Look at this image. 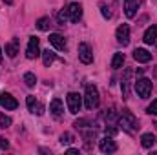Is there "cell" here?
Returning a JSON list of instances; mask_svg holds the SVG:
<instances>
[{"label":"cell","mask_w":157,"mask_h":155,"mask_svg":"<svg viewBox=\"0 0 157 155\" xmlns=\"http://www.w3.org/2000/svg\"><path fill=\"white\" fill-rule=\"evenodd\" d=\"M155 128H157V124H155Z\"/></svg>","instance_id":"cell-35"},{"label":"cell","mask_w":157,"mask_h":155,"mask_svg":"<svg viewBox=\"0 0 157 155\" xmlns=\"http://www.w3.org/2000/svg\"><path fill=\"white\" fill-rule=\"evenodd\" d=\"M86 124H90V120L88 119H78V120H75V128H86Z\"/></svg>","instance_id":"cell-29"},{"label":"cell","mask_w":157,"mask_h":155,"mask_svg":"<svg viewBox=\"0 0 157 155\" xmlns=\"http://www.w3.org/2000/svg\"><path fill=\"white\" fill-rule=\"evenodd\" d=\"M115 39H117V42L122 44V46H128V44H130V26H128V24L119 26L117 31H115Z\"/></svg>","instance_id":"cell-8"},{"label":"cell","mask_w":157,"mask_h":155,"mask_svg":"<svg viewBox=\"0 0 157 155\" xmlns=\"http://www.w3.org/2000/svg\"><path fill=\"white\" fill-rule=\"evenodd\" d=\"M24 82H26L28 88H33V86L37 84V77H35V73H31V71L24 73Z\"/></svg>","instance_id":"cell-21"},{"label":"cell","mask_w":157,"mask_h":155,"mask_svg":"<svg viewBox=\"0 0 157 155\" xmlns=\"http://www.w3.org/2000/svg\"><path fill=\"white\" fill-rule=\"evenodd\" d=\"M60 142H62V144H71V142H73V135L68 133V131L62 133V135H60Z\"/></svg>","instance_id":"cell-26"},{"label":"cell","mask_w":157,"mask_h":155,"mask_svg":"<svg viewBox=\"0 0 157 155\" xmlns=\"http://www.w3.org/2000/svg\"><path fill=\"white\" fill-rule=\"evenodd\" d=\"M101 13H102V17H104V18H110V17H112L110 7H108L106 4H101Z\"/></svg>","instance_id":"cell-27"},{"label":"cell","mask_w":157,"mask_h":155,"mask_svg":"<svg viewBox=\"0 0 157 155\" xmlns=\"http://www.w3.org/2000/svg\"><path fill=\"white\" fill-rule=\"evenodd\" d=\"M66 11H68V17H70L71 22H78V20L82 18V6H80L78 2H71V4H68Z\"/></svg>","instance_id":"cell-7"},{"label":"cell","mask_w":157,"mask_h":155,"mask_svg":"<svg viewBox=\"0 0 157 155\" xmlns=\"http://www.w3.org/2000/svg\"><path fill=\"white\" fill-rule=\"evenodd\" d=\"M0 62H2V47H0Z\"/></svg>","instance_id":"cell-34"},{"label":"cell","mask_w":157,"mask_h":155,"mask_svg":"<svg viewBox=\"0 0 157 155\" xmlns=\"http://www.w3.org/2000/svg\"><path fill=\"white\" fill-rule=\"evenodd\" d=\"M115 120H119L117 112H115V110H110V112L106 113V122H108V126H115Z\"/></svg>","instance_id":"cell-23"},{"label":"cell","mask_w":157,"mask_h":155,"mask_svg":"<svg viewBox=\"0 0 157 155\" xmlns=\"http://www.w3.org/2000/svg\"><path fill=\"white\" fill-rule=\"evenodd\" d=\"M39 44H40V40L37 39V37H29L28 47H26V57H28L29 60H33V59H37L39 55H42V51H40Z\"/></svg>","instance_id":"cell-5"},{"label":"cell","mask_w":157,"mask_h":155,"mask_svg":"<svg viewBox=\"0 0 157 155\" xmlns=\"http://www.w3.org/2000/svg\"><path fill=\"white\" fill-rule=\"evenodd\" d=\"M133 59H135L137 62H141V64H146V62L152 60V53H150L148 49H144V47H137V49L133 51Z\"/></svg>","instance_id":"cell-11"},{"label":"cell","mask_w":157,"mask_h":155,"mask_svg":"<svg viewBox=\"0 0 157 155\" xmlns=\"http://www.w3.org/2000/svg\"><path fill=\"white\" fill-rule=\"evenodd\" d=\"M141 144H143V148L150 150V148L155 144V137H154V133H143V135H141Z\"/></svg>","instance_id":"cell-18"},{"label":"cell","mask_w":157,"mask_h":155,"mask_svg":"<svg viewBox=\"0 0 157 155\" xmlns=\"http://www.w3.org/2000/svg\"><path fill=\"white\" fill-rule=\"evenodd\" d=\"M117 122H119V126H121L126 133H133V131L139 130V122H137L135 115H133L132 112H128V110H124V112L119 115Z\"/></svg>","instance_id":"cell-1"},{"label":"cell","mask_w":157,"mask_h":155,"mask_svg":"<svg viewBox=\"0 0 157 155\" xmlns=\"http://www.w3.org/2000/svg\"><path fill=\"white\" fill-rule=\"evenodd\" d=\"M143 40H144L146 44H155L157 42V26H150V28L144 31Z\"/></svg>","instance_id":"cell-16"},{"label":"cell","mask_w":157,"mask_h":155,"mask_svg":"<svg viewBox=\"0 0 157 155\" xmlns=\"http://www.w3.org/2000/svg\"><path fill=\"white\" fill-rule=\"evenodd\" d=\"M99 148H101L102 153H113V152H117V144H115V141H113L112 137L101 139V141H99Z\"/></svg>","instance_id":"cell-10"},{"label":"cell","mask_w":157,"mask_h":155,"mask_svg":"<svg viewBox=\"0 0 157 155\" xmlns=\"http://www.w3.org/2000/svg\"><path fill=\"white\" fill-rule=\"evenodd\" d=\"M9 126H11V119L6 115V113L0 112V130H6V128H9Z\"/></svg>","instance_id":"cell-24"},{"label":"cell","mask_w":157,"mask_h":155,"mask_svg":"<svg viewBox=\"0 0 157 155\" xmlns=\"http://www.w3.org/2000/svg\"><path fill=\"white\" fill-rule=\"evenodd\" d=\"M4 51H6V55H7L9 59H15L17 53H18V39H13L11 42H7Z\"/></svg>","instance_id":"cell-15"},{"label":"cell","mask_w":157,"mask_h":155,"mask_svg":"<svg viewBox=\"0 0 157 155\" xmlns=\"http://www.w3.org/2000/svg\"><path fill=\"white\" fill-rule=\"evenodd\" d=\"M68 18H70V17H68V11H66V9H62V11L59 13V22H60V24H64Z\"/></svg>","instance_id":"cell-30"},{"label":"cell","mask_w":157,"mask_h":155,"mask_svg":"<svg viewBox=\"0 0 157 155\" xmlns=\"http://www.w3.org/2000/svg\"><path fill=\"white\" fill-rule=\"evenodd\" d=\"M4 2H6L7 6H11V4H13V0H4Z\"/></svg>","instance_id":"cell-33"},{"label":"cell","mask_w":157,"mask_h":155,"mask_svg":"<svg viewBox=\"0 0 157 155\" xmlns=\"http://www.w3.org/2000/svg\"><path fill=\"white\" fill-rule=\"evenodd\" d=\"M26 104H28V110H29L31 113H35V106H37V99H35L33 95H29V97L26 99Z\"/></svg>","instance_id":"cell-25"},{"label":"cell","mask_w":157,"mask_h":155,"mask_svg":"<svg viewBox=\"0 0 157 155\" xmlns=\"http://www.w3.org/2000/svg\"><path fill=\"white\" fill-rule=\"evenodd\" d=\"M49 112H51V115L53 117H60L62 115V112H64V104H62V100H60V99H53L51 104H49Z\"/></svg>","instance_id":"cell-14"},{"label":"cell","mask_w":157,"mask_h":155,"mask_svg":"<svg viewBox=\"0 0 157 155\" xmlns=\"http://www.w3.org/2000/svg\"><path fill=\"white\" fill-rule=\"evenodd\" d=\"M137 9H139L137 0H124V13H126L128 18H133L137 15Z\"/></svg>","instance_id":"cell-12"},{"label":"cell","mask_w":157,"mask_h":155,"mask_svg":"<svg viewBox=\"0 0 157 155\" xmlns=\"http://www.w3.org/2000/svg\"><path fill=\"white\" fill-rule=\"evenodd\" d=\"M49 44L55 47V49H66V39L62 37V35H59V33H51L49 35Z\"/></svg>","instance_id":"cell-13"},{"label":"cell","mask_w":157,"mask_h":155,"mask_svg":"<svg viewBox=\"0 0 157 155\" xmlns=\"http://www.w3.org/2000/svg\"><path fill=\"white\" fill-rule=\"evenodd\" d=\"M150 115H157V99L155 100H152V104L148 106V110H146Z\"/></svg>","instance_id":"cell-28"},{"label":"cell","mask_w":157,"mask_h":155,"mask_svg":"<svg viewBox=\"0 0 157 155\" xmlns=\"http://www.w3.org/2000/svg\"><path fill=\"white\" fill-rule=\"evenodd\" d=\"M130 77H132V71H130V70H126V71H124L122 86H121V88H122V97H124V99H128V95H130V80H128Z\"/></svg>","instance_id":"cell-19"},{"label":"cell","mask_w":157,"mask_h":155,"mask_svg":"<svg viewBox=\"0 0 157 155\" xmlns=\"http://www.w3.org/2000/svg\"><path fill=\"white\" fill-rule=\"evenodd\" d=\"M55 59H57V55H55L51 49H44V51H42V62H44L46 68H49V66L55 62Z\"/></svg>","instance_id":"cell-17"},{"label":"cell","mask_w":157,"mask_h":155,"mask_svg":"<svg viewBox=\"0 0 157 155\" xmlns=\"http://www.w3.org/2000/svg\"><path fill=\"white\" fill-rule=\"evenodd\" d=\"M78 60L82 64H91L93 62V51H91V47L86 42L78 44Z\"/></svg>","instance_id":"cell-6"},{"label":"cell","mask_w":157,"mask_h":155,"mask_svg":"<svg viewBox=\"0 0 157 155\" xmlns=\"http://www.w3.org/2000/svg\"><path fill=\"white\" fill-rule=\"evenodd\" d=\"M122 64H124V55L122 53H115L113 59H112V68L119 70V68H122Z\"/></svg>","instance_id":"cell-20"},{"label":"cell","mask_w":157,"mask_h":155,"mask_svg":"<svg viewBox=\"0 0 157 155\" xmlns=\"http://www.w3.org/2000/svg\"><path fill=\"white\" fill-rule=\"evenodd\" d=\"M37 28H39L40 31H48L49 29V18L48 17H42L37 20Z\"/></svg>","instance_id":"cell-22"},{"label":"cell","mask_w":157,"mask_h":155,"mask_svg":"<svg viewBox=\"0 0 157 155\" xmlns=\"http://www.w3.org/2000/svg\"><path fill=\"white\" fill-rule=\"evenodd\" d=\"M0 148H2V150H7V148H9V142H7L6 137H0Z\"/></svg>","instance_id":"cell-31"},{"label":"cell","mask_w":157,"mask_h":155,"mask_svg":"<svg viewBox=\"0 0 157 155\" xmlns=\"http://www.w3.org/2000/svg\"><path fill=\"white\" fill-rule=\"evenodd\" d=\"M133 88H135V93H137L141 99H148L150 93H152V80H150V78L141 77V78L135 80Z\"/></svg>","instance_id":"cell-3"},{"label":"cell","mask_w":157,"mask_h":155,"mask_svg":"<svg viewBox=\"0 0 157 155\" xmlns=\"http://www.w3.org/2000/svg\"><path fill=\"white\" fill-rule=\"evenodd\" d=\"M0 106L6 108V110H17L18 102H17V99L13 95H9V93L4 91V93H0Z\"/></svg>","instance_id":"cell-9"},{"label":"cell","mask_w":157,"mask_h":155,"mask_svg":"<svg viewBox=\"0 0 157 155\" xmlns=\"http://www.w3.org/2000/svg\"><path fill=\"white\" fill-rule=\"evenodd\" d=\"M68 153H78V150H77V148H70V150H68Z\"/></svg>","instance_id":"cell-32"},{"label":"cell","mask_w":157,"mask_h":155,"mask_svg":"<svg viewBox=\"0 0 157 155\" xmlns=\"http://www.w3.org/2000/svg\"><path fill=\"white\" fill-rule=\"evenodd\" d=\"M99 102H101V99H99V89H97V86L88 84V86H86V93H84V106H86L88 110H95V108L99 106Z\"/></svg>","instance_id":"cell-2"},{"label":"cell","mask_w":157,"mask_h":155,"mask_svg":"<svg viewBox=\"0 0 157 155\" xmlns=\"http://www.w3.org/2000/svg\"><path fill=\"white\" fill-rule=\"evenodd\" d=\"M66 104H68L70 113L77 115L78 112H80V106H82V97H80L78 93H75V91H71V93H68V97H66Z\"/></svg>","instance_id":"cell-4"}]
</instances>
